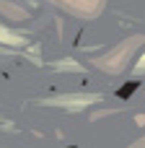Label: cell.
Here are the masks:
<instances>
[{"label":"cell","mask_w":145,"mask_h":148,"mask_svg":"<svg viewBox=\"0 0 145 148\" xmlns=\"http://www.w3.org/2000/svg\"><path fill=\"white\" fill-rule=\"evenodd\" d=\"M0 42H5V44H18L21 39H18V36H13L10 31H5V29H0Z\"/></svg>","instance_id":"6da1fadb"}]
</instances>
